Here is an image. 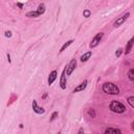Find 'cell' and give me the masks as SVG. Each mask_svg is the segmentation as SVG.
<instances>
[{"label": "cell", "instance_id": "6da1fadb", "mask_svg": "<svg viewBox=\"0 0 134 134\" xmlns=\"http://www.w3.org/2000/svg\"><path fill=\"white\" fill-rule=\"evenodd\" d=\"M102 90L103 92H105L106 94H109V95H117L119 93V88L115 84L113 83H109V82H106L104 83L103 86H102Z\"/></svg>", "mask_w": 134, "mask_h": 134}, {"label": "cell", "instance_id": "7a4b0ae2", "mask_svg": "<svg viewBox=\"0 0 134 134\" xmlns=\"http://www.w3.org/2000/svg\"><path fill=\"white\" fill-rule=\"evenodd\" d=\"M109 108L112 112L117 113V114H121V113H124L126 111V106L123 103H120L118 101H112L111 103H110Z\"/></svg>", "mask_w": 134, "mask_h": 134}, {"label": "cell", "instance_id": "3957f363", "mask_svg": "<svg viewBox=\"0 0 134 134\" xmlns=\"http://www.w3.org/2000/svg\"><path fill=\"white\" fill-rule=\"evenodd\" d=\"M75 67H77V60H75V59H72L70 62H69L68 65L65 67V75H67V77L71 75V73L73 72V70L75 69Z\"/></svg>", "mask_w": 134, "mask_h": 134}, {"label": "cell", "instance_id": "277c9868", "mask_svg": "<svg viewBox=\"0 0 134 134\" xmlns=\"http://www.w3.org/2000/svg\"><path fill=\"white\" fill-rule=\"evenodd\" d=\"M103 37H104V33H98V34H96L95 36L93 37L92 41H91V43H90V45H89V47H90V48H94V47H96V46L101 43Z\"/></svg>", "mask_w": 134, "mask_h": 134}, {"label": "cell", "instance_id": "5b68a950", "mask_svg": "<svg viewBox=\"0 0 134 134\" xmlns=\"http://www.w3.org/2000/svg\"><path fill=\"white\" fill-rule=\"evenodd\" d=\"M130 17V13L129 12H127L126 14H124L123 16H120V17H118L117 18V20H116L115 22H114V24H113V26L114 27H119L121 24H124V23L126 22V20L128 19Z\"/></svg>", "mask_w": 134, "mask_h": 134}, {"label": "cell", "instance_id": "8992f818", "mask_svg": "<svg viewBox=\"0 0 134 134\" xmlns=\"http://www.w3.org/2000/svg\"><path fill=\"white\" fill-rule=\"evenodd\" d=\"M32 107H33V110H34L35 113H37V114H44L45 113V109L42 108V107H40V106H38L37 101H35V100L33 101Z\"/></svg>", "mask_w": 134, "mask_h": 134}, {"label": "cell", "instance_id": "52a82bcc", "mask_svg": "<svg viewBox=\"0 0 134 134\" xmlns=\"http://www.w3.org/2000/svg\"><path fill=\"white\" fill-rule=\"evenodd\" d=\"M60 87H61V89L63 90H65L67 88V79H66V75H65V69L62 71V74H61V78H60Z\"/></svg>", "mask_w": 134, "mask_h": 134}, {"label": "cell", "instance_id": "ba28073f", "mask_svg": "<svg viewBox=\"0 0 134 134\" xmlns=\"http://www.w3.org/2000/svg\"><path fill=\"white\" fill-rule=\"evenodd\" d=\"M57 77H58V72H57V70H52V71L49 73V75H48L47 84H48L49 86H51L52 84H54V82H55V81H56Z\"/></svg>", "mask_w": 134, "mask_h": 134}, {"label": "cell", "instance_id": "9c48e42d", "mask_svg": "<svg viewBox=\"0 0 134 134\" xmlns=\"http://www.w3.org/2000/svg\"><path fill=\"white\" fill-rule=\"evenodd\" d=\"M87 85H88V81H87V80H84V82H82L80 85H78V86L73 89V93L85 90V89H86V87H87Z\"/></svg>", "mask_w": 134, "mask_h": 134}, {"label": "cell", "instance_id": "30bf717a", "mask_svg": "<svg viewBox=\"0 0 134 134\" xmlns=\"http://www.w3.org/2000/svg\"><path fill=\"white\" fill-rule=\"evenodd\" d=\"M133 41H134V39L133 38H131L129 41H128V43H127V45H126V48H125V50H124V54L127 56V55H129L130 52H131V50H132V46H133Z\"/></svg>", "mask_w": 134, "mask_h": 134}, {"label": "cell", "instance_id": "8fae6325", "mask_svg": "<svg viewBox=\"0 0 134 134\" xmlns=\"http://www.w3.org/2000/svg\"><path fill=\"white\" fill-rule=\"evenodd\" d=\"M105 134H121V131L117 128H107L105 130Z\"/></svg>", "mask_w": 134, "mask_h": 134}, {"label": "cell", "instance_id": "7c38bea8", "mask_svg": "<svg viewBox=\"0 0 134 134\" xmlns=\"http://www.w3.org/2000/svg\"><path fill=\"white\" fill-rule=\"evenodd\" d=\"M92 56V51L90 50V51H87V52H85V54L81 57V62H83V63H85V62H87L89 59H90V57Z\"/></svg>", "mask_w": 134, "mask_h": 134}, {"label": "cell", "instance_id": "4fadbf2b", "mask_svg": "<svg viewBox=\"0 0 134 134\" xmlns=\"http://www.w3.org/2000/svg\"><path fill=\"white\" fill-rule=\"evenodd\" d=\"M73 42H74V40H68V41H67L66 43H64V45L62 46V47H61V49H60V54H62V52H64V51H65V49H66V48H68L69 46H70V45H71Z\"/></svg>", "mask_w": 134, "mask_h": 134}, {"label": "cell", "instance_id": "5bb4252c", "mask_svg": "<svg viewBox=\"0 0 134 134\" xmlns=\"http://www.w3.org/2000/svg\"><path fill=\"white\" fill-rule=\"evenodd\" d=\"M37 13L41 16L45 13V4L44 3H40L39 7H38V10H37Z\"/></svg>", "mask_w": 134, "mask_h": 134}, {"label": "cell", "instance_id": "9a60e30c", "mask_svg": "<svg viewBox=\"0 0 134 134\" xmlns=\"http://www.w3.org/2000/svg\"><path fill=\"white\" fill-rule=\"evenodd\" d=\"M26 17H30V18H37V17H40V15L37 13V11H32L26 13Z\"/></svg>", "mask_w": 134, "mask_h": 134}, {"label": "cell", "instance_id": "2e32d148", "mask_svg": "<svg viewBox=\"0 0 134 134\" xmlns=\"http://www.w3.org/2000/svg\"><path fill=\"white\" fill-rule=\"evenodd\" d=\"M128 79H129L131 82H134V69L133 68H131V69H129V71H128Z\"/></svg>", "mask_w": 134, "mask_h": 134}, {"label": "cell", "instance_id": "e0dca14e", "mask_svg": "<svg viewBox=\"0 0 134 134\" xmlns=\"http://www.w3.org/2000/svg\"><path fill=\"white\" fill-rule=\"evenodd\" d=\"M87 114H88L89 117H91V118H94L96 116V113L94 111V109H92V108H89L88 110H87Z\"/></svg>", "mask_w": 134, "mask_h": 134}, {"label": "cell", "instance_id": "ac0fdd59", "mask_svg": "<svg viewBox=\"0 0 134 134\" xmlns=\"http://www.w3.org/2000/svg\"><path fill=\"white\" fill-rule=\"evenodd\" d=\"M128 103H129V105H130V107L131 108H134V96L133 95H131V96H129L128 97Z\"/></svg>", "mask_w": 134, "mask_h": 134}, {"label": "cell", "instance_id": "d6986e66", "mask_svg": "<svg viewBox=\"0 0 134 134\" xmlns=\"http://www.w3.org/2000/svg\"><path fill=\"white\" fill-rule=\"evenodd\" d=\"M83 16L85 17V18H89V17L91 16V12L89 10H84L83 12Z\"/></svg>", "mask_w": 134, "mask_h": 134}, {"label": "cell", "instance_id": "ffe728a7", "mask_svg": "<svg viewBox=\"0 0 134 134\" xmlns=\"http://www.w3.org/2000/svg\"><path fill=\"white\" fill-rule=\"evenodd\" d=\"M58 115H59V112H58V111H55L54 113H52L51 114V116H50V119H49V121H54L56 118H57V116Z\"/></svg>", "mask_w": 134, "mask_h": 134}, {"label": "cell", "instance_id": "44dd1931", "mask_svg": "<svg viewBox=\"0 0 134 134\" xmlns=\"http://www.w3.org/2000/svg\"><path fill=\"white\" fill-rule=\"evenodd\" d=\"M123 52H124V49L119 47V48H117V50L115 51V56L117 57V58H119V57L121 56V54H123Z\"/></svg>", "mask_w": 134, "mask_h": 134}, {"label": "cell", "instance_id": "7402d4cb", "mask_svg": "<svg viewBox=\"0 0 134 134\" xmlns=\"http://www.w3.org/2000/svg\"><path fill=\"white\" fill-rule=\"evenodd\" d=\"M4 36L7 37V38H11L12 36H13V34H12V32H11V31H7V32L4 33Z\"/></svg>", "mask_w": 134, "mask_h": 134}, {"label": "cell", "instance_id": "603a6c76", "mask_svg": "<svg viewBox=\"0 0 134 134\" xmlns=\"http://www.w3.org/2000/svg\"><path fill=\"white\" fill-rule=\"evenodd\" d=\"M17 7H18L20 10H22V9H23V7H24V4H23L22 2H17Z\"/></svg>", "mask_w": 134, "mask_h": 134}, {"label": "cell", "instance_id": "cb8c5ba5", "mask_svg": "<svg viewBox=\"0 0 134 134\" xmlns=\"http://www.w3.org/2000/svg\"><path fill=\"white\" fill-rule=\"evenodd\" d=\"M7 58H8V61L10 64H12V59H11V55H10V52H8L7 54Z\"/></svg>", "mask_w": 134, "mask_h": 134}, {"label": "cell", "instance_id": "d4e9b609", "mask_svg": "<svg viewBox=\"0 0 134 134\" xmlns=\"http://www.w3.org/2000/svg\"><path fill=\"white\" fill-rule=\"evenodd\" d=\"M78 134H84V129H83V128H80V130H79Z\"/></svg>", "mask_w": 134, "mask_h": 134}, {"label": "cell", "instance_id": "484cf974", "mask_svg": "<svg viewBox=\"0 0 134 134\" xmlns=\"http://www.w3.org/2000/svg\"><path fill=\"white\" fill-rule=\"evenodd\" d=\"M46 97H47V93H46V92H45V93H44V94L42 95V100H45V98H46Z\"/></svg>", "mask_w": 134, "mask_h": 134}]
</instances>
